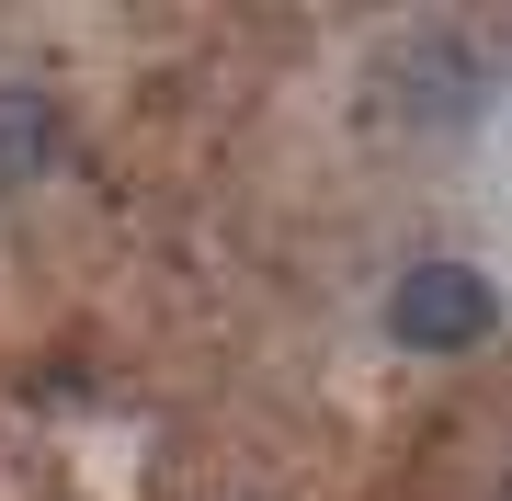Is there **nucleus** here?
<instances>
[{"label":"nucleus","instance_id":"obj_1","mask_svg":"<svg viewBox=\"0 0 512 501\" xmlns=\"http://www.w3.org/2000/svg\"><path fill=\"white\" fill-rule=\"evenodd\" d=\"M490 319H501V297L467 274V262H410L399 297H387V331H399L410 353H467V342H490Z\"/></svg>","mask_w":512,"mask_h":501},{"label":"nucleus","instance_id":"obj_2","mask_svg":"<svg viewBox=\"0 0 512 501\" xmlns=\"http://www.w3.org/2000/svg\"><path fill=\"white\" fill-rule=\"evenodd\" d=\"M46 160H57V103L35 92V80H0V194L35 183Z\"/></svg>","mask_w":512,"mask_h":501},{"label":"nucleus","instance_id":"obj_3","mask_svg":"<svg viewBox=\"0 0 512 501\" xmlns=\"http://www.w3.org/2000/svg\"><path fill=\"white\" fill-rule=\"evenodd\" d=\"M501 501H512V479H501Z\"/></svg>","mask_w":512,"mask_h":501}]
</instances>
